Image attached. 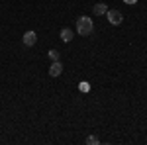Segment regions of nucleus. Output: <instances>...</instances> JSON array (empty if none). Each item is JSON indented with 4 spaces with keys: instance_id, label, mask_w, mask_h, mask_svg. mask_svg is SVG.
Masks as SVG:
<instances>
[{
    "instance_id": "obj_9",
    "label": "nucleus",
    "mask_w": 147,
    "mask_h": 145,
    "mask_svg": "<svg viewBox=\"0 0 147 145\" xmlns=\"http://www.w3.org/2000/svg\"><path fill=\"white\" fill-rule=\"evenodd\" d=\"M79 88H80V92H88L90 86H88V82H86V80H82V82L79 84Z\"/></svg>"
},
{
    "instance_id": "obj_5",
    "label": "nucleus",
    "mask_w": 147,
    "mask_h": 145,
    "mask_svg": "<svg viewBox=\"0 0 147 145\" xmlns=\"http://www.w3.org/2000/svg\"><path fill=\"white\" fill-rule=\"evenodd\" d=\"M92 10H94V16H104V14L108 12V6H106L104 2H98V4L92 6Z\"/></svg>"
},
{
    "instance_id": "obj_1",
    "label": "nucleus",
    "mask_w": 147,
    "mask_h": 145,
    "mask_svg": "<svg viewBox=\"0 0 147 145\" xmlns=\"http://www.w3.org/2000/svg\"><path fill=\"white\" fill-rule=\"evenodd\" d=\"M92 30H94V22L88 16H80L77 20V32H79V35H90Z\"/></svg>"
},
{
    "instance_id": "obj_8",
    "label": "nucleus",
    "mask_w": 147,
    "mask_h": 145,
    "mask_svg": "<svg viewBox=\"0 0 147 145\" xmlns=\"http://www.w3.org/2000/svg\"><path fill=\"white\" fill-rule=\"evenodd\" d=\"M47 55H49V59H51V61H59V51H57V49H51V51H49V53H47Z\"/></svg>"
},
{
    "instance_id": "obj_7",
    "label": "nucleus",
    "mask_w": 147,
    "mask_h": 145,
    "mask_svg": "<svg viewBox=\"0 0 147 145\" xmlns=\"http://www.w3.org/2000/svg\"><path fill=\"white\" fill-rule=\"evenodd\" d=\"M86 143H88V145H98V143H100V139H98L96 135H88V137H86Z\"/></svg>"
},
{
    "instance_id": "obj_3",
    "label": "nucleus",
    "mask_w": 147,
    "mask_h": 145,
    "mask_svg": "<svg viewBox=\"0 0 147 145\" xmlns=\"http://www.w3.org/2000/svg\"><path fill=\"white\" fill-rule=\"evenodd\" d=\"M22 41H24V45H28V47H32V45H35V41H37V35H35V32H26L24 34V37H22Z\"/></svg>"
},
{
    "instance_id": "obj_2",
    "label": "nucleus",
    "mask_w": 147,
    "mask_h": 145,
    "mask_svg": "<svg viewBox=\"0 0 147 145\" xmlns=\"http://www.w3.org/2000/svg\"><path fill=\"white\" fill-rule=\"evenodd\" d=\"M106 18H108V22L112 24V26H120V24L124 22L122 12H120V10H108V12H106Z\"/></svg>"
},
{
    "instance_id": "obj_4",
    "label": "nucleus",
    "mask_w": 147,
    "mask_h": 145,
    "mask_svg": "<svg viewBox=\"0 0 147 145\" xmlns=\"http://www.w3.org/2000/svg\"><path fill=\"white\" fill-rule=\"evenodd\" d=\"M63 73V63L61 61H53L51 67H49V77H59Z\"/></svg>"
},
{
    "instance_id": "obj_6",
    "label": "nucleus",
    "mask_w": 147,
    "mask_h": 145,
    "mask_svg": "<svg viewBox=\"0 0 147 145\" xmlns=\"http://www.w3.org/2000/svg\"><path fill=\"white\" fill-rule=\"evenodd\" d=\"M73 37H75V32H73V30H69V28H63V30H61V39H63L65 43L73 41Z\"/></svg>"
},
{
    "instance_id": "obj_10",
    "label": "nucleus",
    "mask_w": 147,
    "mask_h": 145,
    "mask_svg": "<svg viewBox=\"0 0 147 145\" xmlns=\"http://www.w3.org/2000/svg\"><path fill=\"white\" fill-rule=\"evenodd\" d=\"M124 2H125V4H136L137 0H124Z\"/></svg>"
}]
</instances>
